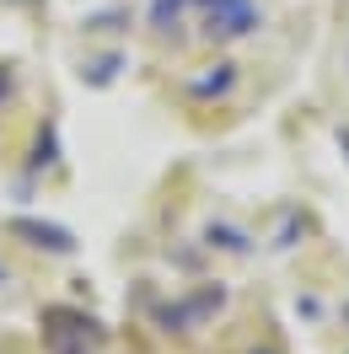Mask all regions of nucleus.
<instances>
[{"instance_id": "nucleus-1", "label": "nucleus", "mask_w": 349, "mask_h": 354, "mask_svg": "<svg viewBox=\"0 0 349 354\" xmlns=\"http://www.w3.org/2000/svg\"><path fill=\"white\" fill-rule=\"evenodd\" d=\"M199 6H204L210 38H247L258 27V6L253 0H199Z\"/></svg>"}, {"instance_id": "nucleus-2", "label": "nucleus", "mask_w": 349, "mask_h": 354, "mask_svg": "<svg viewBox=\"0 0 349 354\" xmlns=\"http://www.w3.org/2000/svg\"><path fill=\"white\" fill-rule=\"evenodd\" d=\"M11 236H27V242H33V247H44V252H75V236H70L65 225L27 221V215H17V221H11Z\"/></svg>"}, {"instance_id": "nucleus-3", "label": "nucleus", "mask_w": 349, "mask_h": 354, "mask_svg": "<svg viewBox=\"0 0 349 354\" xmlns=\"http://www.w3.org/2000/svg\"><path fill=\"white\" fill-rule=\"evenodd\" d=\"M220 301H226V290L210 285V290H199L194 301H183V306H167V311H161V322H167V328H194V322H204V317H210Z\"/></svg>"}, {"instance_id": "nucleus-4", "label": "nucleus", "mask_w": 349, "mask_h": 354, "mask_svg": "<svg viewBox=\"0 0 349 354\" xmlns=\"http://www.w3.org/2000/svg\"><path fill=\"white\" fill-rule=\"evenodd\" d=\"M231 81H237V65H210V75H204V81H194V97H226V91H231Z\"/></svg>"}, {"instance_id": "nucleus-5", "label": "nucleus", "mask_w": 349, "mask_h": 354, "mask_svg": "<svg viewBox=\"0 0 349 354\" xmlns=\"http://www.w3.org/2000/svg\"><path fill=\"white\" fill-rule=\"evenodd\" d=\"M118 70H124V54H102V59H91V65L81 70V75H87L91 86H108V81L118 75Z\"/></svg>"}, {"instance_id": "nucleus-6", "label": "nucleus", "mask_w": 349, "mask_h": 354, "mask_svg": "<svg viewBox=\"0 0 349 354\" xmlns=\"http://www.w3.org/2000/svg\"><path fill=\"white\" fill-rule=\"evenodd\" d=\"M210 247H226V252H247V236L231 231V225H210Z\"/></svg>"}, {"instance_id": "nucleus-7", "label": "nucleus", "mask_w": 349, "mask_h": 354, "mask_svg": "<svg viewBox=\"0 0 349 354\" xmlns=\"http://www.w3.org/2000/svg\"><path fill=\"white\" fill-rule=\"evenodd\" d=\"M48 349H54V354H87V349H81V344H70V333L65 328H60V322H48Z\"/></svg>"}, {"instance_id": "nucleus-8", "label": "nucleus", "mask_w": 349, "mask_h": 354, "mask_svg": "<svg viewBox=\"0 0 349 354\" xmlns=\"http://www.w3.org/2000/svg\"><path fill=\"white\" fill-rule=\"evenodd\" d=\"M113 22H118V11H102V17H91L87 32H113Z\"/></svg>"}, {"instance_id": "nucleus-9", "label": "nucleus", "mask_w": 349, "mask_h": 354, "mask_svg": "<svg viewBox=\"0 0 349 354\" xmlns=\"http://www.w3.org/2000/svg\"><path fill=\"white\" fill-rule=\"evenodd\" d=\"M6 91H11V75H0V97H6Z\"/></svg>"}, {"instance_id": "nucleus-10", "label": "nucleus", "mask_w": 349, "mask_h": 354, "mask_svg": "<svg viewBox=\"0 0 349 354\" xmlns=\"http://www.w3.org/2000/svg\"><path fill=\"white\" fill-rule=\"evenodd\" d=\"M339 140H344V145H349V129H344V134H339Z\"/></svg>"}, {"instance_id": "nucleus-11", "label": "nucleus", "mask_w": 349, "mask_h": 354, "mask_svg": "<svg viewBox=\"0 0 349 354\" xmlns=\"http://www.w3.org/2000/svg\"><path fill=\"white\" fill-rule=\"evenodd\" d=\"M0 279H6V268H0Z\"/></svg>"}]
</instances>
